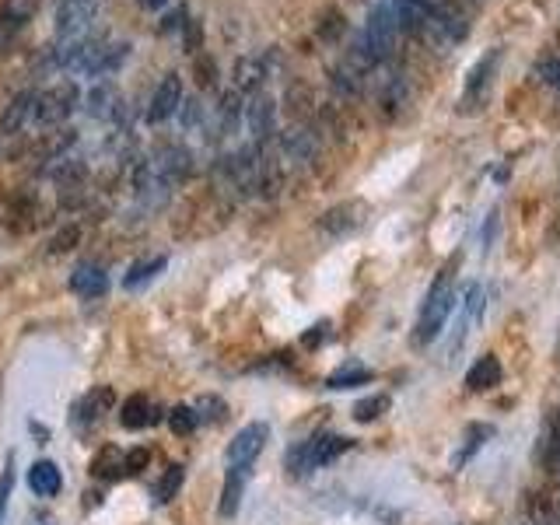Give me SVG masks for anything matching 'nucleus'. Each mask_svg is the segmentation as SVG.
<instances>
[{
  "mask_svg": "<svg viewBox=\"0 0 560 525\" xmlns=\"http://www.w3.org/2000/svg\"><path fill=\"white\" fill-rule=\"evenodd\" d=\"M455 266H459V263H455V259H448V263L441 266L438 277H434L431 291H427L424 312H420V322H417V329H413V343H417V347L431 343L434 336L441 333V326L448 322V315H452V308H455V287H452Z\"/></svg>",
  "mask_w": 560,
  "mask_h": 525,
  "instance_id": "nucleus-1",
  "label": "nucleus"
},
{
  "mask_svg": "<svg viewBox=\"0 0 560 525\" xmlns=\"http://www.w3.org/2000/svg\"><path fill=\"white\" fill-rule=\"evenodd\" d=\"M350 445H354V441L343 438V434H319V438L298 441V445L284 455V466L291 469L294 476H301V473H308V469H319V466H326V462H333L336 455H343Z\"/></svg>",
  "mask_w": 560,
  "mask_h": 525,
  "instance_id": "nucleus-2",
  "label": "nucleus"
},
{
  "mask_svg": "<svg viewBox=\"0 0 560 525\" xmlns=\"http://www.w3.org/2000/svg\"><path fill=\"white\" fill-rule=\"evenodd\" d=\"M77 105H81V88H77L74 81H60L56 88L39 95V116L35 119H39L42 126H56V123H63Z\"/></svg>",
  "mask_w": 560,
  "mask_h": 525,
  "instance_id": "nucleus-3",
  "label": "nucleus"
},
{
  "mask_svg": "<svg viewBox=\"0 0 560 525\" xmlns=\"http://www.w3.org/2000/svg\"><path fill=\"white\" fill-rule=\"evenodd\" d=\"M98 11V0H56V35L60 39H84L91 18Z\"/></svg>",
  "mask_w": 560,
  "mask_h": 525,
  "instance_id": "nucleus-4",
  "label": "nucleus"
},
{
  "mask_svg": "<svg viewBox=\"0 0 560 525\" xmlns=\"http://www.w3.org/2000/svg\"><path fill=\"white\" fill-rule=\"evenodd\" d=\"M266 438H270V424H266V420H252V424H245L242 431L228 441V466L249 469L252 459L263 452Z\"/></svg>",
  "mask_w": 560,
  "mask_h": 525,
  "instance_id": "nucleus-5",
  "label": "nucleus"
},
{
  "mask_svg": "<svg viewBox=\"0 0 560 525\" xmlns=\"http://www.w3.org/2000/svg\"><path fill=\"white\" fill-rule=\"evenodd\" d=\"M364 217H368V203L364 200H343L336 203V207H329L326 214L319 217V228L326 231V235H350V231H357L364 224Z\"/></svg>",
  "mask_w": 560,
  "mask_h": 525,
  "instance_id": "nucleus-6",
  "label": "nucleus"
},
{
  "mask_svg": "<svg viewBox=\"0 0 560 525\" xmlns=\"http://www.w3.org/2000/svg\"><path fill=\"white\" fill-rule=\"evenodd\" d=\"M245 126H249L256 144H266L273 137V130H277V105H273L270 95H263V91L252 95V102L245 105Z\"/></svg>",
  "mask_w": 560,
  "mask_h": 525,
  "instance_id": "nucleus-7",
  "label": "nucleus"
},
{
  "mask_svg": "<svg viewBox=\"0 0 560 525\" xmlns=\"http://www.w3.org/2000/svg\"><path fill=\"white\" fill-rule=\"evenodd\" d=\"M35 116H39V91H18L0 116V133H25Z\"/></svg>",
  "mask_w": 560,
  "mask_h": 525,
  "instance_id": "nucleus-8",
  "label": "nucleus"
},
{
  "mask_svg": "<svg viewBox=\"0 0 560 525\" xmlns=\"http://www.w3.org/2000/svg\"><path fill=\"white\" fill-rule=\"evenodd\" d=\"M182 109V81L179 74H168L165 81L154 88L151 105H147V123H165Z\"/></svg>",
  "mask_w": 560,
  "mask_h": 525,
  "instance_id": "nucleus-9",
  "label": "nucleus"
},
{
  "mask_svg": "<svg viewBox=\"0 0 560 525\" xmlns=\"http://www.w3.org/2000/svg\"><path fill=\"white\" fill-rule=\"evenodd\" d=\"M116 406V389L112 385H95V389L88 392V396L77 403V413H74V424L77 427H91V424H98V420L105 417V413Z\"/></svg>",
  "mask_w": 560,
  "mask_h": 525,
  "instance_id": "nucleus-10",
  "label": "nucleus"
},
{
  "mask_svg": "<svg viewBox=\"0 0 560 525\" xmlns=\"http://www.w3.org/2000/svg\"><path fill=\"white\" fill-rule=\"evenodd\" d=\"M28 490H32L35 497H56L63 490V473L56 462L49 459H39L28 466Z\"/></svg>",
  "mask_w": 560,
  "mask_h": 525,
  "instance_id": "nucleus-11",
  "label": "nucleus"
},
{
  "mask_svg": "<svg viewBox=\"0 0 560 525\" xmlns=\"http://www.w3.org/2000/svg\"><path fill=\"white\" fill-rule=\"evenodd\" d=\"M84 112L91 119H112L119 112V91L112 81H98L95 88L84 95Z\"/></svg>",
  "mask_w": 560,
  "mask_h": 525,
  "instance_id": "nucleus-12",
  "label": "nucleus"
},
{
  "mask_svg": "<svg viewBox=\"0 0 560 525\" xmlns=\"http://www.w3.org/2000/svg\"><path fill=\"white\" fill-rule=\"evenodd\" d=\"M280 151L291 161H312L315 151H319V140L308 126H291V130L280 133Z\"/></svg>",
  "mask_w": 560,
  "mask_h": 525,
  "instance_id": "nucleus-13",
  "label": "nucleus"
},
{
  "mask_svg": "<svg viewBox=\"0 0 560 525\" xmlns=\"http://www.w3.org/2000/svg\"><path fill=\"white\" fill-rule=\"evenodd\" d=\"M270 77V56H242L235 63V88L238 91H259Z\"/></svg>",
  "mask_w": 560,
  "mask_h": 525,
  "instance_id": "nucleus-14",
  "label": "nucleus"
},
{
  "mask_svg": "<svg viewBox=\"0 0 560 525\" xmlns=\"http://www.w3.org/2000/svg\"><path fill=\"white\" fill-rule=\"evenodd\" d=\"M70 287H74V294H81V298H102L105 287H109V277H105L102 266L81 263L70 273Z\"/></svg>",
  "mask_w": 560,
  "mask_h": 525,
  "instance_id": "nucleus-15",
  "label": "nucleus"
},
{
  "mask_svg": "<svg viewBox=\"0 0 560 525\" xmlns=\"http://www.w3.org/2000/svg\"><path fill=\"white\" fill-rule=\"evenodd\" d=\"M158 420V410H154V403L147 396H130L123 406H119V424L126 427V431H140V427L154 424Z\"/></svg>",
  "mask_w": 560,
  "mask_h": 525,
  "instance_id": "nucleus-16",
  "label": "nucleus"
},
{
  "mask_svg": "<svg viewBox=\"0 0 560 525\" xmlns=\"http://www.w3.org/2000/svg\"><path fill=\"white\" fill-rule=\"evenodd\" d=\"M91 476L95 480H119V476H126V452L116 445H105L95 452V459H91Z\"/></svg>",
  "mask_w": 560,
  "mask_h": 525,
  "instance_id": "nucleus-17",
  "label": "nucleus"
},
{
  "mask_svg": "<svg viewBox=\"0 0 560 525\" xmlns=\"http://www.w3.org/2000/svg\"><path fill=\"white\" fill-rule=\"evenodd\" d=\"M238 119H242V95L235 91H224L221 102H217L214 109V137H228V133H235Z\"/></svg>",
  "mask_w": 560,
  "mask_h": 525,
  "instance_id": "nucleus-18",
  "label": "nucleus"
},
{
  "mask_svg": "<svg viewBox=\"0 0 560 525\" xmlns=\"http://www.w3.org/2000/svg\"><path fill=\"white\" fill-rule=\"evenodd\" d=\"M501 375H504L501 361H497L494 354H483L480 361L466 371V385L473 392H487V389H494V385H501Z\"/></svg>",
  "mask_w": 560,
  "mask_h": 525,
  "instance_id": "nucleus-19",
  "label": "nucleus"
},
{
  "mask_svg": "<svg viewBox=\"0 0 560 525\" xmlns=\"http://www.w3.org/2000/svg\"><path fill=\"white\" fill-rule=\"evenodd\" d=\"M245 473L249 469H228V476H224V487H221V504H217V511H221V518H235L238 515V504H242V490H245Z\"/></svg>",
  "mask_w": 560,
  "mask_h": 525,
  "instance_id": "nucleus-20",
  "label": "nucleus"
},
{
  "mask_svg": "<svg viewBox=\"0 0 560 525\" xmlns=\"http://www.w3.org/2000/svg\"><path fill=\"white\" fill-rule=\"evenodd\" d=\"M165 263H168L165 256H151V259H140V263H133V266H130V273H126V277H123L126 291H137L140 284H147V280H154L161 270H165Z\"/></svg>",
  "mask_w": 560,
  "mask_h": 525,
  "instance_id": "nucleus-21",
  "label": "nucleus"
},
{
  "mask_svg": "<svg viewBox=\"0 0 560 525\" xmlns=\"http://www.w3.org/2000/svg\"><path fill=\"white\" fill-rule=\"evenodd\" d=\"M364 382H371V371L357 361L343 364V368H336L333 375L326 378L329 389H354V385H364Z\"/></svg>",
  "mask_w": 560,
  "mask_h": 525,
  "instance_id": "nucleus-22",
  "label": "nucleus"
},
{
  "mask_svg": "<svg viewBox=\"0 0 560 525\" xmlns=\"http://www.w3.org/2000/svg\"><path fill=\"white\" fill-rule=\"evenodd\" d=\"M46 175L53 182H60V186H70V182H77L84 175V161L70 158V154H60V158H53L46 165Z\"/></svg>",
  "mask_w": 560,
  "mask_h": 525,
  "instance_id": "nucleus-23",
  "label": "nucleus"
},
{
  "mask_svg": "<svg viewBox=\"0 0 560 525\" xmlns=\"http://www.w3.org/2000/svg\"><path fill=\"white\" fill-rule=\"evenodd\" d=\"M392 399L385 396V392H375V396H364L354 403V420L357 424H371V420H378L382 413H389Z\"/></svg>",
  "mask_w": 560,
  "mask_h": 525,
  "instance_id": "nucleus-24",
  "label": "nucleus"
},
{
  "mask_svg": "<svg viewBox=\"0 0 560 525\" xmlns=\"http://www.w3.org/2000/svg\"><path fill=\"white\" fill-rule=\"evenodd\" d=\"M182 480H186V469L179 466V462H172V466L165 469V476L158 480V487H154V497H158V504H168L175 494H179Z\"/></svg>",
  "mask_w": 560,
  "mask_h": 525,
  "instance_id": "nucleus-25",
  "label": "nucleus"
},
{
  "mask_svg": "<svg viewBox=\"0 0 560 525\" xmlns=\"http://www.w3.org/2000/svg\"><path fill=\"white\" fill-rule=\"evenodd\" d=\"M193 410H196V417H200V424H221V420L228 417V406H224V399L210 396V392L196 399Z\"/></svg>",
  "mask_w": 560,
  "mask_h": 525,
  "instance_id": "nucleus-26",
  "label": "nucleus"
},
{
  "mask_svg": "<svg viewBox=\"0 0 560 525\" xmlns=\"http://www.w3.org/2000/svg\"><path fill=\"white\" fill-rule=\"evenodd\" d=\"M196 424H200V417H196L193 406H172V410H168V427H172L175 434H182V438L193 434Z\"/></svg>",
  "mask_w": 560,
  "mask_h": 525,
  "instance_id": "nucleus-27",
  "label": "nucleus"
},
{
  "mask_svg": "<svg viewBox=\"0 0 560 525\" xmlns=\"http://www.w3.org/2000/svg\"><path fill=\"white\" fill-rule=\"evenodd\" d=\"M126 42H105L102 46V56H98V70H95V77H102V74H112V70L119 67V63L126 60Z\"/></svg>",
  "mask_w": 560,
  "mask_h": 525,
  "instance_id": "nucleus-28",
  "label": "nucleus"
},
{
  "mask_svg": "<svg viewBox=\"0 0 560 525\" xmlns=\"http://www.w3.org/2000/svg\"><path fill=\"white\" fill-rule=\"evenodd\" d=\"M343 32H347V18H343L336 7H326V14H322V21H319V35L326 42H336V39H343Z\"/></svg>",
  "mask_w": 560,
  "mask_h": 525,
  "instance_id": "nucleus-29",
  "label": "nucleus"
},
{
  "mask_svg": "<svg viewBox=\"0 0 560 525\" xmlns=\"http://www.w3.org/2000/svg\"><path fill=\"white\" fill-rule=\"evenodd\" d=\"M77 242H81V228H77V224H63V228L49 238V252H53V256H63V252H70Z\"/></svg>",
  "mask_w": 560,
  "mask_h": 525,
  "instance_id": "nucleus-30",
  "label": "nucleus"
},
{
  "mask_svg": "<svg viewBox=\"0 0 560 525\" xmlns=\"http://www.w3.org/2000/svg\"><path fill=\"white\" fill-rule=\"evenodd\" d=\"M490 434H494V427H490V424H473V427H469V431H466V448L455 455V466H462V462H466L469 455H473L476 448L483 445V438H490Z\"/></svg>",
  "mask_w": 560,
  "mask_h": 525,
  "instance_id": "nucleus-31",
  "label": "nucleus"
},
{
  "mask_svg": "<svg viewBox=\"0 0 560 525\" xmlns=\"http://www.w3.org/2000/svg\"><path fill=\"white\" fill-rule=\"evenodd\" d=\"M462 319L466 322H480L483 319V287L469 284L466 287V301H462Z\"/></svg>",
  "mask_w": 560,
  "mask_h": 525,
  "instance_id": "nucleus-32",
  "label": "nucleus"
},
{
  "mask_svg": "<svg viewBox=\"0 0 560 525\" xmlns=\"http://www.w3.org/2000/svg\"><path fill=\"white\" fill-rule=\"evenodd\" d=\"M11 490H14V452H7L4 469H0V522H4V511H7V501H11Z\"/></svg>",
  "mask_w": 560,
  "mask_h": 525,
  "instance_id": "nucleus-33",
  "label": "nucleus"
},
{
  "mask_svg": "<svg viewBox=\"0 0 560 525\" xmlns=\"http://www.w3.org/2000/svg\"><path fill=\"white\" fill-rule=\"evenodd\" d=\"M147 462H151V452H147L144 445L130 448V452H126V476H137V473H144V469H147Z\"/></svg>",
  "mask_w": 560,
  "mask_h": 525,
  "instance_id": "nucleus-34",
  "label": "nucleus"
},
{
  "mask_svg": "<svg viewBox=\"0 0 560 525\" xmlns=\"http://www.w3.org/2000/svg\"><path fill=\"white\" fill-rule=\"evenodd\" d=\"M203 42V25L196 18H189L186 25H182V46H186V53H196Z\"/></svg>",
  "mask_w": 560,
  "mask_h": 525,
  "instance_id": "nucleus-35",
  "label": "nucleus"
},
{
  "mask_svg": "<svg viewBox=\"0 0 560 525\" xmlns=\"http://www.w3.org/2000/svg\"><path fill=\"white\" fill-rule=\"evenodd\" d=\"M182 126H186V130H196V126L203 123V102L200 98H189V102H182Z\"/></svg>",
  "mask_w": 560,
  "mask_h": 525,
  "instance_id": "nucleus-36",
  "label": "nucleus"
},
{
  "mask_svg": "<svg viewBox=\"0 0 560 525\" xmlns=\"http://www.w3.org/2000/svg\"><path fill=\"white\" fill-rule=\"evenodd\" d=\"M536 77H543L546 84L560 88V56H550V60H539V63H536Z\"/></svg>",
  "mask_w": 560,
  "mask_h": 525,
  "instance_id": "nucleus-37",
  "label": "nucleus"
},
{
  "mask_svg": "<svg viewBox=\"0 0 560 525\" xmlns=\"http://www.w3.org/2000/svg\"><path fill=\"white\" fill-rule=\"evenodd\" d=\"M21 147H25L21 133H0V158H14Z\"/></svg>",
  "mask_w": 560,
  "mask_h": 525,
  "instance_id": "nucleus-38",
  "label": "nucleus"
},
{
  "mask_svg": "<svg viewBox=\"0 0 560 525\" xmlns=\"http://www.w3.org/2000/svg\"><path fill=\"white\" fill-rule=\"evenodd\" d=\"M186 7H175L172 14H165V18H161V32H179L182 25H186Z\"/></svg>",
  "mask_w": 560,
  "mask_h": 525,
  "instance_id": "nucleus-39",
  "label": "nucleus"
},
{
  "mask_svg": "<svg viewBox=\"0 0 560 525\" xmlns=\"http://www.w3.org/2000/svg\"><path fill=\"white\" fill-rule=\"evenodd\" d=\"M196 74H200V84H203V88H210V84H214V77H217L214 60H210V56H200V60H196Z\"/></svg>",
  "mask_w": 560,
  "mask_h": 525,
  "instance_id": "nucleus-40",
  "label": "nucleus"
},
{
  "mask_svg": "<svg viewBox=\"0 0 560 525\" xmlns=\"http://www.w3.org/2000/svg\"><path fill=\"white\" fill-rule=\"evenodd\" d=\"M322 329H326V322H319V326H312V333H305V347H319L322 336H326Z\"/></svg>",
  "mask_w": 560,
  "mask_h": 525,
  "instance_id": "nucleus-41",
  "label": "nucleus"
},
{
  "mask_svg": "<svg viewBox=\"0 0 560 525\" xmlns=\"http://www.w3.org/2000/svg\"><path fill=\"white\" fill-rule=\"evenodd\" d=\"M168 0H140V7H147V11H154V7H165Z\"/></svg>",
  "mask_w": 560,
  "mask_h": 525,
  "instance_id": "nucleus-42",
  "label": "nucleus"
},
{
  "mask_svg": "<svg viewBox=\"0 0 560 525\" xmlns=\"http://www.w3.org/2000/svg\"><path fill=\"white\" fill-rule=\"evenodd\" d=\"M529 525H557V522H529Z\"/></svg>",
  "mask_w": 560,
  "mask_h": 525,
  "instance_id": "nucleus-43",
  "label": "nucleus"
}]
</instances>
